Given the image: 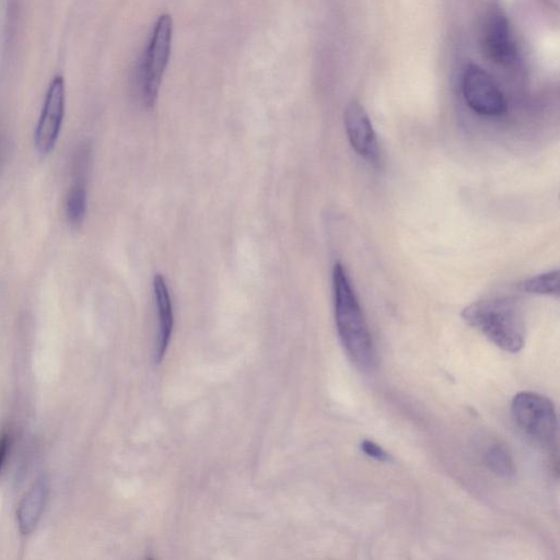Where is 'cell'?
I'll return each instance as SVG.
<instances>
[{
  "label": "cell",
  "instance_id": "cell-1",
  "mask_svg": "<svg viewBox=\"0 0 560 560\" xmlns=\"http://www.w3.org/2000/svg\"><path fill=\"white\" fill-rule=\"evenodd\" d=\"M333 291L336 328L348 357L360 369L375 367V345L352 280L342 263L334 266Z\"/></svg>",
  "mask_w": 560,
  "mask_h": 560
},
{
  "label": "cell",
  "instance_id": "cell-13",
  "mask_svg": "<svg viewBox=\"0 0 560 560\" xmlns=\"http://www.w3.org/2000/svg\"><path fill=\"white\" fill-rule=\"evenodd\" d=\"M485 462L494 474L511 478L516 475V465L505 446L494 445L485 454Z\"/></svg>",
  "mask_w": 560,
  "mask_h": 560
},
{
  "label": "cell",
  "instance_id": "cell-5",
  "mask_svg": "<svg viewBox=\"0 0 560 560\" xmlns=\"http://www.w3.org/2000/svg\"><path fill=\"white\" fill-rule=\"evenodd\" d=\"M462 93L466 105L485 118H499L507 112L508 104L503 91L480 66L471 64L465 69Z\"/></svg>",
  "mask_w": 560,
  "mask_h": 560
},
{
  "label": "cell",
  "instance_id": "cell-4",
  "mask_svg": "<svg viewBox=\"0 0 560 560\" xmlns=\"http://www.w3.org/2000/svg\"><path fill=\"white\" fill-rule=\"evenodd\" d=\"M517 426L538 445L552 449L557 441V415L551 400L534 392H521L511 404Z\"/></svg>",
  "mask_w": 560,
  "mask_h": 560
},
{
  "label": "cell",
  "instance_id": "cell-3",
  "mask_svg": "<svg viewBox=\"0 0 560 560\" xmlns=\"http://www.w3.org/2000/svg\"><path fill=\"white\" fill-rule=\"evenodd\" d=\"M172 32L171 17H159L138 68L139 98L147 109L154 108L158 100L162 78L171 54Z\"/></svg>",
  "mask_w": 560,
  "mask_h": 560
},
{
  "label": "cell",
  "instance_id": "cell-12",
  "mask_svg": "<svg viewBox=\"0 0 560 560\" xmlns=\"http://www.w3.org/2000/svg\"><path fill=\"white\" fill-rule=\"evenodd\" d=\"M519 288L524 293L540 296H559V272L550 271L523 280Z\"/></svg>",
  "mask_w": 560,
  "mask_h": 560
},
{
  "label": "cell",
  "instance_id": "cell-15",
  "mask_svg": "<svg viewBox=\"0 0 560 560\" xmlns=\"http://www.w3.org/2000/svg\"><path fill=\"white\" fill-rule=\"evenodd\" d=\"M10 447V437L8 434H3L0 436V471L3 469V465L6 461L8 450Z\"/></svg>",
  "mask_w": 560,
  "mask_h": 560
},
{
  "label": "cell",
  "instance_id": "cell-11",
  "mask_svg": "<svg viewBox=\"0 0 560 560\" xmlns=\"http://www.w3.org/2000/svg\"><path fill=\"white\" fill-rule=\"evenodd\" d=\"M88 196L84 179H77L70 188L66 201L68 223L73 227L83 225L87 214Z\"/></svg>",
  "mask_w": 560,
  "mask_h": 560
},
{
  "label": "cell",
  "instance_id": "cell-9",
  "mask_svg": "<svg viewBox=\"0 0 560 560\" xmlns=\"http://www.w3.org/2000/svg\"><path fill=\"white\" fill-rule=\"evenodd\" d=\"M154 293L158 318L157 343L154 358L156 363L159 364L168 352L174 326L170 290L166 278L160 274H157L154 279Z\"/></svg>",
  "mask_w": 560,
  "mask_h": 560
},
{
  "label": "cell",
  "instance_id": "cell-14",
  "mask_svg": "<svg viewBox=\"0 0 560 560\" xmlns=\"http://www.w3.org/2000/svg\"><path fill=\"white\" fill-rule=\"evenodd\" d=\"M361 450H363V452L368 455L369 458L381 462H387L390 460V455L373 441L364 440L363 442H361Z\"/></svg>",
  "mask_w": 560,
  "mask_h": 560
},
{
  "label": "cell",
  "instance_id": "cell-8",
  "mask_svg": "<svg viewBox=\"0 0 560 560\" xmlns=\"http://www.w3.org/2000/svg\"><path fill=\"white\" fill-rule=\"evenodd\" d=\"M485 48L492 60L500 65H510L516 60L517 50L509 21L504 15L494 14L488 19L485 30Z\"/></svg>",
  "mask_w": 560,
  "mask_h": 560
},
{
  "label": "cell",
  "instance_id": "cell-7",
  "mask_svg": "<svg viewBox=\"0 0 560 560\" xmlns=\"http://www.w3.org/2000/svg\"><path fill=\"white\" fill-rule=\"evenodd\" d=\"M344 124L350 146L371 165L379 167L381 155L375 128L363 105L357 101L349 102L345 109Z\"/></svg>",
  "mask_w": 560,
  "mask_h": 560
},
{
  "label": "cell",
  "instance_id": "cell-2",
  "mask_svg": "<svg viewBox=\"0 0 560 560\" xmlns=\"http://www.w3.org/2000/svg\"><path fill=\"white\" fill-rule=\"evenodd\" d=\"M463 320L508 353H519L525 342L523 313L516 300L489 298L471 303Z\"/></svg>",
  "mask_w": 560,
  "mask_h": 560
},
{
  "label": "cell",
  "instance_id": "cell-10",
  "mask_svg": "<svg viewBox=\"0 0 560 560\" xmlns=\"http://www.w3.org/2000/svg\"><path fill=\"white\" fill-rule=\"evenodd\" d=\"M48 494V482L42 478L23 497L17 512L19 530L22 534L28 535L37 528L44 511L46 499H48Z\"/></svg>",
  "mask_w": 560,
  "mask_h": 560
},
{
  "label": "cell",
  "instance_id": "cell-6",
  "mask_svg": "<svg viewBox=\"0 0 560 560\" xmlns=\"http://www.w3.org/2000/svg\"><path fill=\"white\" fill-rule=\"evenodd\" d=\"M65 103V81L62 76H56L46 93L34 135L35 147L41 155L50 154L56 145L64 121Z\"/></svg>",
  "mask_w": 560,
  "mask_h": 560
}]
</instances>
